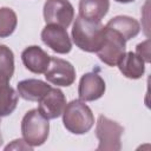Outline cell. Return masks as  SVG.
I'll use <instances>...</instances> for the list:
<instances>
[{"label":"cell","instance_id":"cell-1","mask_svg":"<svg viewBox=\"0 0 151 151\" xmlns=\"http://www.w3.org/2000/svg\"><path fill=\"white\" fill-rule=\"evenodd\" d=\"M105 26L100 21H92L77 17L72 27V40L81 51L94 53L99 50L104 39Z\"/></svg>","mask_w":151,"mask_h":151},{"label":"cell","instance_id":"cell-2","mask_svg":"<svg viewBox=\"0 0 151 151\" xmlns=\"http://www.w3.org/2000/svg\"><path fill=\"white\" fill-rule=\"evenodd\" d=\"M63 123L71 133L84 134L94 125V116L85 101L73 99L66 104L63 111Z\"/></svg>","mask_w":151,"mask_h":151},{"label":"cell","instance_id":"cell-3","mask_svg":"<svg viewBox=\"0 0 151 151\" xmlns=\"http://www.w3.org/2000/svg\"><path fill=\"white\" fill-rule=\"evenodd\" d=\"M21 134L25 142L34 146L42 145L50 134V123L38 109H32L25 113L21 120Z\"/></svg>","mask_w":151,"mask_h":151},{"label":"cell","instance_id":"cell-4","mask_svg":"<svg viewBox=\"0 0 151 151\" xmlns=\"http://www.w3.org/2000/svg\"><path fill=\"white\" fill-rule=\"evenodd\" d=\"M124 127L117 122L100 114L96 124V137L99 140L98 151H119L122 149L120 137Z\"/></svg>","mask_w":151,"mask_h":151},{"label":"cell","instance_id":"cell-5","mask_svg":"<svg viewBox=\"0 0 151 151\" xmlns=\"http://www.w3.org/2000/svg\"><path fill=\"white\" fill-rule=\"evenodd\" d=\"M126 52V40L114 29L105 26L104 39L96 52L99 59L107 66H117L120 58Z\"/></svg>","mask_w":151,"mask_h":151},{"label":"cell","instance_id":"cell-6","mask_svg":"<svg viewBox=\"0 0 151 151\" xmlns=\"http://www.w3.org/2000/svg\"><path fill=\"white\" fill-rule=\"evenodd\" d=\"M42 12L46 24H54L65 28L74 19V8L68 0H46Z\"/></svg>","mask_w":151,"mask_h":151},{"label":"cell","instance_id":"cell-7","mask_svg":"<svg viewBox=\"0 0 151 151\" xmlns=\"http://www.w3.org/2000/svg\"><path fill=\"white\" fill-rule=\"evenodd\" d=\"M45 78L48 83L57 86H71L76 80L74 66L61 58L51 57L50 65L45 71Z\"/></svg>","mask_w":151,"mask_h":151},{"label":"cell","instance_id":"cell-8","mask_svg":"<svg viewBox=\"0 0 151 151\" xmlns=\"http://www.w3.org/2000/svg\"><path fill=\"white\" fill-rule=\"evenodd\" d=\"M41 40L47 47L59 54H66L72 50V41L66 28L59 25L47 24L41 31Z\"/></svg>","mask_w":151,"mask_h":151},{"label":"cell","instance_id":"cell-9","mask_svg":"<svg viewBox=\"0 0 151 151\" xmlns=\"http://www.w3.org/2000/svg\"><path fill=\"white\" fill-rule=\"evenodd\" d=\"M106 85L104 79L96 72L85 73L79 81L78 96L83 101H94L105 93Z\"/></svg>","mask_w":151,"mask_h":151},{"label":"cell","instance_id":"cell-10","mask_svg":"<svg viewBox=\"0 0 151 151\" xmlns=\"http://www.w3.org/2000/svg\"><path fill=\"white\" fill-rule=\"evenodd\" d=\"M66 106V98L61 90L51 88L39 100V112L46 119H55L63 114Z\"/></svg>","mask_w":151,"mask_h":151},{"label":"cell","instance_id":"cell-11","mask_svg":"<svg viewBox=\"0 0 151 151\" xmlns=\"http://www.w3.org/2000/svg\"><path fill=\"white\" fill-rule=\"evenodd\" d=\"M50 59L51 57L37 45L26 47L21 53V60L24 66L35 74L45 73L50 65Z\"/></svg>","mask_w":151,"mask_h":151},{"label":"cell","instance_id":"cell-12","mask_svg":"<svg viewBox=\"0 0 151 151\" xmlns=\"http://www.w3.org/2000/svg\"><path fill=\"white\" fill-rule=\"evenodd\" d=\"M51 88V85L40 79H25L17 85L18 94L28 101H39Z\"/></svg>","mask_w":151,"mask_h":151},{"label":"cell","instance_id":"cell-13","mask_svg":"<svg viewBox=\"0 0 151 151\" xmlns=\"http://www.w3.org/2000/svg\"><path fill=\"white\" fill-rule=\"evenodd\" d=\"M119 71L129 79H139L145 72V61L134 52H125L117 64Z\"/></svg>","mask_w":151,"mask_h":151},{"label":"cell","instance_id":"cell-14","mask_svg":"<svg viewBox=\"0 0 151 151\" xmlns=\"http://www.w3.org/2000/svg\"><path fill=\"white\" fill-rule=\"evenodd\" d=\"M110 0H79V17L100 21L109 12Z\"/></svg>","mask_w":151,"mask_h":151},{"label":"cell","instance_id":"cell-15","mask_svg":"<svg viewBox=\"0 0 151 151\" xmlns=\"http://www.w3.org/2000/svg\"><path fill=\"white\" fill-rule=\"evenodd\" d=\"M106 27L117 31L126 41L137 37L138 33L140 32L139 22L134 18H131L127 15H117L112 18L106 24Z\"/></svg>","mask_w":151,"mask_h":151},{"label":"cell","instance_id":"cell-16","mask_svg":"<svg viewBox=\"0 0 151 151\" xmlns=\"http://www.w3.org/2000/svg\"><path fill=\"white\" fill-rule=\"evenodd\" d=\"M18 92L8 84H4L0 87V117L13 113L18 105Z\"/></svg>","mask_w":151,"mask_h":151},{"label":"cell","instance_id":"cell-17","mask_svg":"<svg viewBox=\"0 0 151 151\" xmlns=\"http://www.w3.org/2000/svg\"><path fill=\"white\" fill-rule=\"evenodd\" d=\"M18 17L9 7H0V38H7L15 31Z\"/></svg>","mask_w":151,"mask_h":151},{"label":"cell","instance_id":"cell-18","mask_svg":"<svg viewBox=\"0 0 151 151\" xmlns=\"http://www.w3.org/2000/svg\"><path fill=\"white\" fill-rule=\"evenodd\" d=\"M14 73V54L6 45H0V76L11 80Z\"/></svg>","mask_w":151,"mask_h":151},{"label":"cell","instance_id":"cell-19","mask_svg":"<svg viewBox=\"0 0 151 151\" xmlns=\"http://www.w3.org/2000/svg\"><path fill=\"white\" fill-rule=\"evenodd\" d=\"M136 54H138L145 63H150V40H145L137 45L136 47Z\"/></svg>","mask_w":151,"mask_h":151},{"label":"cell","instance_id":"cell-20","mask_svg":"<svg viewBox=\"0 0 151 151\" xmlns=\"http://www.w3.org/2000/svg\"><path fill=\"white\" fill-rule=\"evenodd\" d=\"M5 150H28V151H32L33 147L31 145H28L25 139H15L13 140L11 144H8L7 146H5Z\"/></svg>","mask_w":151,"mask_h":151},{"label":"cell","instance_id":"cell-21","mask_svg":"<svg viewBox=\"0 0 151 151\" xmlns=\"http://www.w3.org/2000/svg\"><path fill=\"white\" fill-rule=\"evenodd\" d=\"M4 84H8V80H6L5 78H2V77L0 76V87H1Z\"/></svg>","mask_w":151,"mask_h":151},{"label":"cell","instance_id":"cell-22","mask_svg":"<svg viewBox=\"0 0 151 151\" xmlns=\"http://www.w3.org/2000/svg\"><path fill=\"white\" fill-rule=\"evenodd\" d=\"M117 2H120V4H129V2H133L134 0H114Z\"/></svg>","mask_w":151,"mask_h":151},{"label":"cell","instance_id":"cell-23","mask_svg":"<svg viewBox=\"0 0 151 151\" xmlns=\"http://www.w3.org/2000/svg\"><path fill=\"white\" fill-rule=\"evenodd\" d=\"M2 144V136H1V133H0V145Z\"/></svg>","mask_w":151,"mask_h":151},{"label":"cell","instance_id":"cell-24","mask_svg":"<svg viewBox=\"0 0 151 151\" xmlns=\"http://www.w3.org/2000/svg\"><path fill=\"white\" fill-rule=\"evenodd\" d=\"M0 118H1V117H0ZM0 123H1V119H0Z\"/></svg>","mask_w":151,"mask_h":151}]
</instances>
